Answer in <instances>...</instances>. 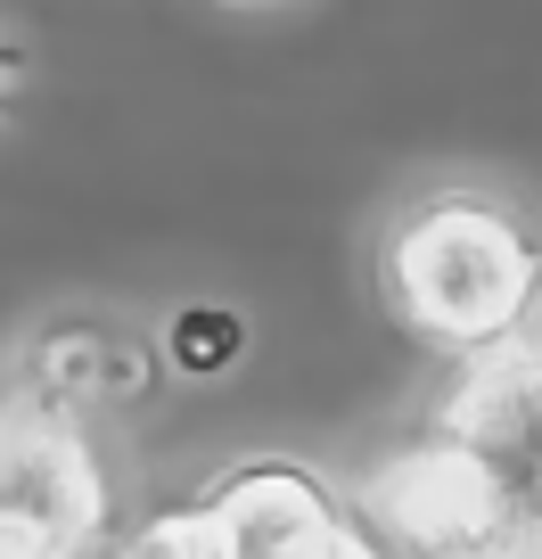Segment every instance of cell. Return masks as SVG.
<instances>
[{"label": "cell", "mask_w": 542, "mask_h": 559, "mask_svg": "<svg viewBox=\"0 0 542 559\" xmlns=\"http://www.w3.org/2000/svg\"><path fill=\"white\" fill-rule=\"evenodd\" d=\"M378 288L411 337L444 354H493L542 297V239L477 190H436L378 247Z\"/></svg>", "instance_id": "obj_1"}, {"label": "cell", "mask_w": 542, "mask_h": 559, "mask_svg": "<svg viewBox=\"0 0 542 559\" xmlns=\"http://www.w3.org/2000/svg\"><path fill=\"white\" fill-rule=\"evenodd\" d=\"M436 428L477 461L493 493V559H542V337L477 354Z\"/></svg>", "instance_id": "obj_2"}, {"label": "cell", "mask_w": 542, "mask_h": 559, "mask_svg": "<svg viewBox=\"0 0 542 559\" xmlns=\"http://www.w3.org/2000/svg\"><path fill=\"white\" fill-rule=\"evenodd\" d=\"M222 559H395L313 469L297 461H239L197 493Z\"/></svg>", "instance_id": "obj_3"}, {"label": "cell", "mask_w": 542, "mask_h": 559, "mask_svg": "<svg viewBox=\"0 0 542 559\" xmlns=\"http://www.w3.org/2000/svg\"><path fill=\"white\" fill-rule=\"evenodd\" d=\"M99 526V461L83 453L74 419L50 395L0 412V535L41 543L67 559Z\"/></svg>", "instance_id": "obj_4"}, {"label": "cell", "mask_w": 542, "mask_h": 559, "mask_svg": "<svg viewBox=\"0 0 542 559\" xmlns=\"http://www.w3.org/2000/svg\"><path fill=\"white\" fill-rule=\"evenodd\" d=\"M41 386H50L58 403L74 395H141L148 386V354L132 346V337H107V330H58L41 337Z\"/></svg>", "instance_id": "obj_5"}, {"label": "cell", "mask_w": 542, "mask_h": 559, "mask_svg": "<svg viewBox=\"0 0 542 559\" xmlns=\"http://www.w3.org/2000/svg\"><path fill=\"white\" fill-rule=\"evenodd\" d=\"M246 346V321L230 313V305H181L173 321H165V362L190 370V379H214V370H230Z\"/></svg>", "instance_id": "obj_6"}, {"label": "cell", "mask_w": 542, "mask_h": 559, "mask_svg": "<svg viewBox=\"0 0 542 559\" xmlns=\"http://www.w3.org/2000/svg\"><path fill=\"white\" fill-rule=\"evenodd\" d=\"M0 559H50L41 543H25V535H0Z\"/></svg>", "instance_id": "obj_7"}, {"label": "cell", "mask_w": 542, "mask_h": 559, "mask_svg": "<svg viewBox=\"0 0 542 559\" xmlns=\"http://www.w3.org/2000/svg\"><path fill=\"white\" fill-rule=\"evenodd\" d=\"M17 74H25V50H9V41H0V91L17 83Z\"/></svg>", "instance_id": "obj_8"}, {"label": "cell", "mask_w": 542, "mask_h": 559, "mask_svg": "<svg viewBox=\"0 0 542 559\" xmlns=\"http://www.w3.org/2000/svg\"><path fill=\"white\" fill-rule=\"evenodd\" d=\"M123 559H148V551H141V543H132V551H123Z\"/></svg>", "instance_id": "obj_9"}, {"label": "cell", "mask_w": 542, "mask_h": 559, "mask_svg": "<svg viewBox=\"0 0 542 559\" xmlns=\"http://www.w3.org/2000/svg\"><path fill=\"white\" fill-rule=\"evenodd\" d=\"M246 9H272V0H246Z\"/></svg>", "instance_id": "obj_10"}]
</instances>
